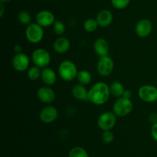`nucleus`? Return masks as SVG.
Returning a JSON list of instances; mask_svg holds the SVG:
<instances>
[{
	"mask_svg": "<svg viewBox=\"0 0 157 157\" xmlns=\"http://www.w3.org/2000/svg\"><path fill=\"white\" fill-rule=\"evenodd\" d=\"M110 95V86L104 82L94 83L89 89V102L96 106L105 104L108 101Z\"/></svg>",
	"mask_w": 157,
	"mask_h": 157,
	"instance_id": "f257e3e1",
	"label": "nucleus"
},
{
	"mask_svg": "<svg viewBox=\"0 0 157 157\" xmlns=\"http://www.w3.org/2000/svg\"><path fill=\"white\" fill-rule=\"evenodd\" d=\"M58 72L60 78L65 82H71L77 78L78 70L77 66L71 60H64L59 64Z\"/></svg>",
	"mask_w": 157,
	"mask_h": 157,
	"instance_id": "f03ea898",
	"label": "nucleus"
},
{
	"mask_svg": "<svg viewBox=\"0 0 157 157\" xmlns=\"http://www.w3.org/2000/svg\"><path fill=\"white\" fill-rule=\"evenodd\" d=\"M133 108L130 99L121 97L113 105V112L117 117H125L132 112Z\"/></svg>",
	"mask_w": 157,
	"mask_h": 157,
	"instance_id": "7ed1b4c3",
	"label": "nucleus"
},
{
	"mask_svg": "<svg viewBox=\"0 0 157 157\" xmlns=\"http://www.w3.org/2000/svg\"><path fill=\"white\" fill-rule=\"evenodd\" d=\"M25 37L32 44L39 43L44 38V29L38 23H31L25 29Z\"/></svg>",
	"mask_w": 157,
	"mask_h": 157,
	"instance_id": "20e7f679",
	"label": "nucleus"
},
{
	"mask_svg": "<svg viewBox=\"0 0 157 157\" xmlns=\"http://www.w3.org/2000/svg\"><path fill=\"white\" fill-rule=\"evenodd\" d=\"M32 60L34 65L40 69L48 67L51 62V55L46 49L39 48L33 51L32 54Z\"/></svg>",
	"mask_w": 157,
	"mask_h": 157,
	"instance_id": "39448f33",
	"label": "nucleus"
},
{
	"mask_svg": "<svg viewBox=\"0 0 157 157\" xmlns=\"http://www.w3.org/2000/svg\"><path fill=\"white\" fill-rule=\"evenodd\" d=\"M117 115L113 112L107 111L100 115L98 119V125L102 131L112 130L117 123Z\"/></svg>",
	"mask_w": 157,
	"mask_h": 157,
	"instance_id": "423d86ee",
	"label": "nucleus"
},
{
	"mask_svg": "<svg viewBox=\"0 0 157 157\" xmlns=\"http://www.w3.org/2000/svg\"><path fill=\"white\" fill-rule=\"evenodd\" d=\"M138 96L146 103H155L157 101V87L153 85H144L138 89Z\"/></svg>",
	"mask_w": 157,
	"mask_h": 157,
	"instance_id": "0eeeda50",
	"label": "nucleus"
},
{
	"mask_svg": "<svg viewBox=\"0 0 157 157\" xmlns=\"http://www.w3.org/2000/svg\"><path fill=\"white\" fill-rule=\"evenodd\" d=\"M114 63L110 57H101L97 63V71L101 76H108L113 72Z\"/></svg>",
	"mask_w": 157,
	"mask_h": 157,
	"instance_id": "6e6552de",
	"label": "nucleus"
},
{
	"mask_svg": "<svg viewBox=\"0 0 157 157\" xmlns=\"http://www.w3.org/2000/svg\"><path fill=\"white\" fill-rule=\"evenodd\" d=\"M12 66L17 72H22L29 69L30 66V58L25 53L20 52L15 54L12 58Z\"/></svg>",
	"mask_w": 157,
	"mask_h": 157,
	"instance_id": "1a4fd4ad",
	"label": "nucleus"
},
{
	"mask_svg": "<svg viewBox=\"0 0 157 157\" xmlns=\"http://www.w3.org/2000/svg\"><path fill=\"white\" fill-rule=\"evenodd\" d=\"M58 117V109L53 106H47L43 108L39 113V118L42 123L50 124L56 121Z\"/></svg>",
	"mask_w": 157,
	"mask_h": 157,
	"instance_id": "9d476101",
	"label": "nucleus"
},
{
	"mask_svg": "<svg viewBox=\"0 0 157 157\" xmlns=\"http://www.w3.org/2000/svg\"><path fill=\"white\" fill-rule=\"evenodd\" d=\"M153 31V22L148 18H143L136 23L135 32L140 38H147Z\"/></svg>",
	"mask_w": 157,
	"mask_h": 157,
	"instance_id": "9b49d317",
	"label": "nucleus"
},
{
	"mask_svg": "<svg viewBox=\"0 0 157 157\" xmlns=\"http://www.w3.org/2000/svg\"><path fill=\"white\" fill-rule=\"evenodd\" d=\"M37 98L41 103L50 104L55 99V92L50 86H41L37 90Z\"/></svg>",
	"mask_w": 157,
	"mask_h": 157,
	"instance_id": "f8f14e48",
	"label": "nucleus"
},
{
	"mask_svg": "<svg viewBox=\"0 0 157 157\" xmlns=\"http://www.w3.org/2000/svg\"><path fill=\"white\" fill-rule=\"evenodd\" d=\"M35 20L36 22L43 28L53 26L56 21L54 14L48 10H41L38 12L35 16Z\"/></svg>",
	"mask_w": 157,
	"mask_h": 157,
	"instance_id": "ddd939ff",
	"label": "nucleus"
},
{
	"mask_svg": "<svg viewBox=\"0 0 157 157\" xmlns=\"http://www.w3.org/2000/svg\"><path fill=\"white\" fill-rule=\"evenodd\" d=\"M94 49L95 53L101 58V57L108 55L110 46H109L108 42L105 38H99L95 40L94 43Z\"/></svg>",
	"mask_w": 157,
	"mask_h": 157,
	"instance_id": "4468645a",
	"label": "nucleus"
},
{
	"mask_svg": "<svg viewBox=\"0 0 157 157\" xmlns=\"http://www.w3.org/2000/svg\"><path fill=\"white\" fill-rule=\"evenodd\" d=\"M113 16L112 12L108 9H103L100 11L96 16V20L100 27L105 28L110 26L113 22Z\"/></svg>",
	"mask_w": 157,
	"mask_h": 157,
	"instance_id": "2eb2a0df",
	"label": "nucleus"
},
{
	"mask_svg": "<svg viewBox=\"0 0 157 157\" xmlns=\"http://www.w3.org/2000/svg\"><path fill=\"white\" fill-rule=\"evenodd\" d=\"M71 48V42L66 37L60 36L55 40L53 43V49L59 54H64L68 52Z\"/></svg>",
	"mask_w": 157,
	"mask_h": 157,
	"instance_id": "dca6fc26",
	"label": "nucleus"
},
{
	"mask_svg": "<svg viewBox=\"0 0 157 157\" xmlns=\"http://www.w3.org/2000/svg\"><path fill=\"white\" fill-rule=\"evenodd\" d=\"M71 94L76 99L83 102H89V90L85 86L77 84L72 87Z\"/></svg>",
	"mask_w": 157,
	"mask_h": 157,
	"instance_id": "f3484780",
	"label": "nucleus"
},
{
	"mask_svg": "<svg viewBox=\"0 0 157 157\" xmlns=\"http://www.w3.org/2000/svg\"><path fill=\"white\" fill-rule=\"evenodd\" d=\"M41 79L46 86H53L57 81V75L52 68H44V69H41Z\"/></svg>",
	"mask_w": 157,
	"mask_h": 157,
	"instance_id": "a211bd4d",
	"label": "nucleus"
},
{
	"mask_svg": "<svg viewBox=\"0 0 157 157\" xmlns=\"http://www.w3.org/2000/svg\"><path fill=\"white\" fill-rule=\"evenodd\" d=\"M109 86H110V95L117 99L123 96L124 91H125V88H124L123 83L119 81H114Z\"/></svg>",
	"mask_w": 157,
	"mask_h": 157,
	"instance_id": "6ab92c4d",
	"label": "nucleus"
},
{
	"mask_svg": "<svg viewBox=\"0 0 157 157\" xmlns=\"http://www.w3.org/2000/svg\"><path fill=\"white\" fill-rule=\"evenodd\" d=\"M77 80L78 81L79 84L83 85V86H87L90 84L92 81V75L87 70H82L78 71V75H77Z\"/></svg>",
	"mask_w": 157,
	"mask_h": 157,
	"instance_id": "aec40b11",
	"label": "nucleus"
},
{
	"mask_svg": "<svg viewBox=\"0 0 157 157\" xmlns=\"http://www.w3.org/2000/svg\"><path fill=\"white\" fill-rule=\"evenodd\" d=\"M41 70L39 67L36 66H31L27 71V76L31 81H37L41 78Z\"/></svg>",
	"mask_w": 157,
	"mask_h": 157,
	"instance_id": "412c9836",
	"label": "nucleus"
},
{
	"mask_svg": "<svg viewBox=\"0 0 157 157\" xmlns=\"http://www.w3.org/2000/svg\"><path fill=\"white\" fill-rule=\"evenodd\" d=\"M68 157H89L87 150L81 146H75L69 152Z\"/></svg>",
	"mask_w": 157,
	"mask_h": 157,
	"instance_id": "4be33fe9",
	"label": "nucleus"
},
{
	"mask_svg": "<svg viewBox=\"0 0 157 157\" xmlns=\"http://www.w3.org/2000/svg\"><path fill=\"white\" fill-rule=\"evenodd\" d=\"M18 22L21 23V25L24 26H29L31 24V21H32V15L29 13L28 11L22 10L21 12H18V15H17Z\"/></svg>",
	"mask_w": 157,
	"mask_h": 157,
	"instance_id": "5701e85b",
	"label": "nucleus"
},
{
	"mask_svg": "<svg viewBox=\"0 0 157 157\" xmlns=\"http://www.w3.org/2000/svg\"><path fill=\"white\" fill-rule=\"evenodd\" d=\"M98 23L96 18H88L84 22L83 27L84 29L87 32H94L98 29Z\"/></svg>",
	"mask_w": 157,
	"mask_h": 157,
	"instance_id": "b1692460",
	"label": "nucleus"
},
{
	"mask_svg": "<svg viewBox=\"0 0 157 157\" xmlns=\"http://www.w3.org/2000/svg\"><path fill=\"white\" fill-rule=\"evenodd\" d=\"M52 27H53L54 32L58 35H62L66 31L65 25L63 22L60 21V20H56Z\"/></svg>",
	"mask_w": 157,
	"mask_h": 157,
	"instance_id": "393cba45",
	"label": "nucleus"
},
{
	"mask_svg": "<svg viewBox=\"0 0 157 157\" xmlns=\"http://www.w3.org/2000/svg\"><path fill=\"white\" fill-rule=\"evenodd\" d=\"M101 139L103 143L105 144H110L114 139V135L111 130L103 131V133L101 135Z\"/></svg>",
	"mask_w": 157,
	"mask_h": 157,
	"instance_id": "a878e982",
	"label": "nucleus"
},
{
	"mask_svg": "<svg viewBox=\"0 0 157 157\" xmlns=\"http://www.w3.org/2000/svg\"><path fill=\"white\" fill-rule=\"evenodd\" d=\"M130 0H111L113 7L117 9H124L129 6Z\"/></svg>",
	"mask_w": 157,
	"mask_h": 157,
	"instance_id": "bb28decb",
	"label": "nucleus"
},
{
	"mask_svg": "<svg viewBox=\"0 0 157 157\" xmlns=\"http://www.w3.org/2000/svg\"><path fill=\"white\" fill-rule=\"evenodd\" d=\"M150 134L153 137V139L157 142V123L152 124L151 129H150Z\"/></svg>",
	"mask_w": 157,
	"mask_h": 157,
	"instance_id": "cd10ccee",
	"label": "nucleus"
},
{
	"mask_svg": "<svg viewBox=\"0 0 157 157\" xmlns=\"http://www.w3.org/2000/svg\"><path fill=\"white\" fill-rule=\"evenodd\" d=\"M148 120L150 123L153 124V123H157V113L156 112H153V113L150 114L148 117Z\"/></svg>",
	"mask_w": 157,
	"mask_h": 157,
	"instance_id": "c85d7f7f",
	"label": "nucleus"
},
{
	"mask_svg": "<svg viewBox=\"0 0 157 157\" xmlns=\"http://www.w3.org/2000/svg\"><path fill=\"white\" fill-rule=\"evenodd\" d=\"M132 95H133V93H132V92L130 89H125V91L124 92V95H123V97H125V98L127 99H131Z\"/></svg>",
	"mask_w": 157,
	"mask_h": 157,
	"instance_id": "c756f323",
	"label": "nucleus"
},
{
	"mask_svg": "<svg viewBox=\"0 0 157 157\" xmlns=\"http://www.w3.org/2000/svg\"><path fill=\"white\" fill-rule=\"evenodd\" d=\"M14 52H15V54L17 53H20V52H21V47L20 45L17 44L14 46Z\"/></svg>",
	"mask_w": 157,
	"mask_h": 157,
	"instance_id": "7c9ffc66",
	"label": "nucleus"
},
{
	"mask_svg": "<svg viewBox=\"0 0 157 157\" xmlns=\"http://www.w3.org/2000/svg\"><path fill=\"white\" fill-rule=\"evenodd\" d=\"M4 3H0V9H1V11H0V16L2 17L3 15H4Z\"/></svg>",
	"mask_w": 157,
	"mask_h": 157,
	"instance_id": "2f4dec72",
	"label": "nucleus"
},
{
	"mask_svg": "<svg viewBox=\"0 0 157 157\" xmlns=\"http://www.w3.org/2000/svg\"><path fill=\"white\" fill-rule=\"evenodd\" d=\"M12 1V0H0V2H1L2 3H9Z\"/></svg>",
	"mask_w": 157,
	"mask_h": 157,
	"instance_id": "473e14b6",
	"label": "nucleus"
},
{
	"mask_svg": "<svg viewBox=\"0 0 157 157\" xmlns=\"http://www.w3.org/2000/svg\"><path fill=\"white\" fill-rule=\"evenodd\" d=\"M156 83H157V76H156Z\"/></svg>",
	"mask_w": 157,
	"mask_h": 157,
	"instance_id": "72a5a7b5",
	"label": "nucleus"
}]
</instances>
